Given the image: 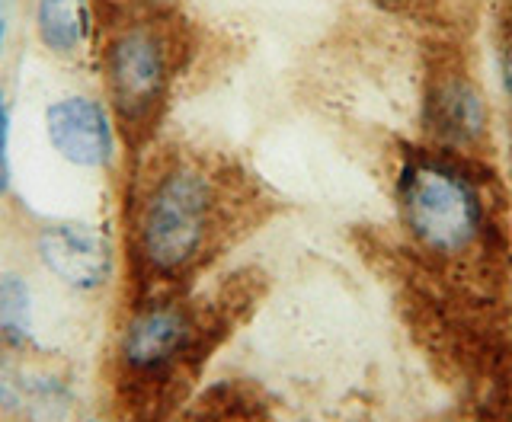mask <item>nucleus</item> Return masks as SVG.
<instances>
[{
    "label": "nucleus",
    "instance_id": "423d86ee",
    "mask_svg": "<svg viewBox=\"0 0 512 422\" xmlns=\"http://www.w3.org/2000/svg\"><path fill=\"white\" fill-rule=\"evenodd\" d=\"M45 138L64 164L103 170L116 157L119 128L112 112L93 96H61L45 109Z\"/></svg>",
    "mask_w": 512,
    "mask_h": 422
},
{
    "label": "nucleus",
    "instance_id": "f257e3e1",
    "mask_svg": "<svg viewBox=\"0 0 512 422\" xmlns=\"http://www.w3.org/2000/svg\"><path fill=\"white\" fill-rule=\"evenodd\" d=\"M224 224L218 176L189 157H167L138 183L128 234L141 282L173 288L196 272Z\"/></svg>",
    "mask_w": 512,
    "mask_h": 422
},
{
    "label": "nucleus",
    "instance_id": "4468645a",
    "mask_svg": "<svg viewBox=\"0 0 512 422\" xmlns=\"http://www.w3.org/2000/svg\"><path fill=\"white\" fill-rule=\"evenodd\" d=\"M93 422H100V419H93Z\"/></svg>",
    "mask_w": 512,
    "mask_h": 422
},
{
    "label": "nucleus",
    "instance_id": "f03ea898",
    "mask_svg": "<svg viewBox=\"0 0 512 422\" xmlns=\"http://www.w3.org/2000/svg\"><path fill=\"white\" fill-rule=\"evenodd\" d=\"M183 61V42L164 16H138L112 26L103 48L106 100L119 135L144 144L160 122Z\"/></svg>",
    "mask_w": 512,
    "mask_h": 422
},
{
    "label": "nucleus",
    "instance_id": "20e7f679",
    "mask_svg": "<svg viewBox=\"0 0 512 422\" xmlns=\"http://www.w3.org/2000/svg\"><path fill=\"white\" fill-rule=\"evenodd\" d=\"M205 333L208 323L186 301L170 295L141 301L122 330L119 365L122 371L186 368L189 355H196Z\"/></svg>",
    "mask_w": 512,
    "mask_h": 422
},
{
    "label": "nucleus",
    "instance_id": "9d476101",
    "mask_svg": "<svg viewBox=\"0 0 512 422\" xmlns=\"http://www.w3.org/2000/svg\"><path fill=\"white\" fill-rule=\"evenodd\" d=\"M10 135H13V109L7 90H0V192L10 189Z\"/></svg>",
    "mask_w": 512,
    "mask_h": 422
},
{
    "label": "nucleus",
    "instance_id": "ddd939ff",
    "mask_svg": "<svg viewBox=\"0 0 512 422\" xmlns=\"http://www.w3.org/2000/svg\"><path fill=\"white\" fill-rule=\"evenodd\" d=\"M7 36H10V26L4 16H0V61H4V52H7Z\"/></svg>",
    "mask_w": 512,
    "mask_h": 422
},
{
    "label": "nucleus",
    "instance_id": "0eeeda50",
    "mask_svg": "<svg viewBox=\"0 0 512 422\" xmlns=\"http://www.w3.org/2000/svg\"><path fill=\"white\" fill-rule=\"evenodd\" d=\"M39 256L58 279L74 288H96L109 275L106 240L87 227H45L39 234Z\"/></svg>",
    "mask_w": 512,
    "mask_h": 422
},
{
    "label": "nucleus",
    "instance_id": "6e6552de",
    "mask_svg": "<svg viewBox=\"0 0 512 422\" xmlns=\"http://www.w3.org/2000/svg\"><path fill=\"white\" fill-rule=\"evenodd\" d=\"M36 32L52 55L74 58L90 32V0H36Z\"/></svg>",
    "mask_w": 512,
    "mask_h": 422
},
{
    "label": "nucleus",
    "instance_id": "9b49d317",
    "mask_svg": "<svg viewBox=\"0 0 512 422\" xmlns=\"http://www.w3.org/2000/svg\"><path fill=\"white\" fill-rule=\"evenodd\" d=\"M500 84H503V93L512 106V29L506 32V39L500 45Z\"/></svg>",
    "mask_w": 512,
    "mask_h": 422
},
{
    "label": "nucleus",
    "instance_id": "1a4fd4ad",
    "mask_svg": "<svg viewBox=\"0 0 512 422\" xmlns=\"http://www.w3.org/2000/svg\"><path fill=\"white\" fill-rule=\"evenodd\" d=\"M29 285L23 282V275H4L0 279V330L13 339H23L29 333Z\"/></svg>",
    "mask_w": 512,
    "mask_h": 422
},
{
    "label": "nucleus",
    "instance_id": "7ed1b4c3",
    "mask_svg": "<svg viewBox=\"0 0 512 422\" xmlns=\"http://www.w3.org/2000/svg\"><path fill=\"white\" fill-rule=\"evenodd\" d=\"M397 208L407 234L426 256H468L487 227V205L452 151L410 154L400 167Z\"/></svg>",
    "mask_w": 512,
    "mask_h": 422
},
{
    "label": "nucleus",
    "instance_id": "f8f14e48",
    "mask_svg": "<svg viewBox=\"0 0 512 422\" xmlns=\"http://www.w3.org/2000/svg\"><path fill=\"white\" fill-rule=\"evenodd\" d=\"M372 4H378V7H388V10H400V7H410V4H416V0H372Z\"/></svg>",
    "mask_w": 512,
    "mask_h": 422
},
{
    "label": "nucleus",
    "instance_id": "39448f33",
    "mask_svg": "<svg viewBox=\"0 0 512 422\" xmlns=\"http://www.w3.org/2000/svg\"><path fill=\"white\" fill-rule=\"evenodd\" d=\"M423 122L439 151H468L487 138L490 106L468 64L458 58L432 64L423 96Z\"/></svg>",
    "mask_w": 512,
    "mask_h": 422
}]
</instances>
